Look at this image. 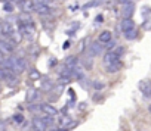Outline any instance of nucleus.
<instances>
[{"label": "nucleus", "mask_w": 151, "mask_h": 131, "mask_svg": "<svg viewBox=\"0 0 151 131\" xmlns=\"http://www.w3.org/2000/svg\"><path fill=\"white\" fill-rule=\"evenodd\" d=\"M2 67L14 71L15 74H21L27 69V62H25L22 58H18V56H10L8 59H5V62L2 63Z\"/></svg>", "instance_id": "f257e3e1"}, {"label": "nucleus", "mask_w": 151, "mask_h": 131, "mask_svg": "<svg viewBox=\"0 0 151 131\" xmlns=\"http://www.w3.org/2000/svg\"><path fill=\"white\" fill-rule=\"evenodd\" d=\"M19 33L24 38H28V40H31V38L34 37V33H36V28H34V24H19Z\"/></svg>", "instance_id": "f03ea898"}, {"label": "nucleus", "mask_w": 151, "mask_h": 131, "mask_svg": "<svg viewBox=\"0 0 151 131\" xmlns=\"http://www.w3.org/2000/svg\"><path fill=\"white\" fill-rule=\"evenodd\" d=\"M77 124H79V122H77V121H73L71 116H68V115H61V116L58 118V125H59V128L70 130V128H74Z\"/></svg>", "instance_id": "7ed1b4c3"}, {"label": "nucleus", "mask_w": 151, "mask_h": 131, "mask_svg": "<svg viewBox=\"0 0 151 131\" xmlns=\"http://www.w3.org/2000/svg\"><path fill=\"white\" fill-rule=\"evenodd\" d=\"M102 50H104L102 43H101L99 40H98V41H93V43H91V46H89V52H87V56L95 58V56H98V55L102 53Z\"/></svg>", "instance_id": "20e7f679"}, {"label": "nucleus", "mask_w": 151, "mask_h": 131, "mask_svg": "<svg viewBox=\"0 0 151 131\" xmlns=\"http://www.w3.org/2000/svg\"><path fill=\"white\" fill-rule=\"evenodd\" d=\"M0 33H2L3 35H6V37H14L15 35V28H14V25H12L10 22L3 21L2 24H0Z\"/></svg>", "instance_id": "39448f33"}, {"label": "nucleus", "mask_w": 151, "mask_h": 131, "mask_svg": "<svg viewBox=\"0 0 151 131\" xmlns=\"http://www.w3.org/2000/svg\"><path fill=\"white\" fill-rule=\"evenodd\" d=\"M15 50V43L8 41V40H0V52L3 55H10Z\"/></svg>", "instance_id": "423d86ee"}, {"label": "nucleus", "mask_w": 151, "mask_h": 131, "mask_svg": "<svg viewBox=\"0 0 151 131\" xmlns=\"http://www.w3.org/2000/svg\"><path fill=\"white\" fill-rule=\"evenodd\" d=\"M31 125H33V130L34 131H46V128H47L49 124L43 119V118H34L33 122H31Z\"/></svg>", "instance_id": "0eeeda50"}, {"label": "nucleus", "mask_w": 151, "mask_h": 131, "mask_svg": "<svg viewBox=\"0 0 151 131\" xmlns=\"http://www.w3.org/2000/svg\"><path fill=\"white\" fill-rule=\"evenodd\" d=\"M138 87H139L141 93H142L144 96H151V81H150V80H142V81H139Z\"/></svg>", "instance_id": "6e6552de"}, {"label": "nucleus", "mask_w": 151, "mask_h": 131, "mask_svg": "<svg viewBox=\"0 0 151 131\" xmlns=\"http://www.w3.org/2000/svg\"><path fill=\"white\" fill-rule=\"evenodd\" d=\"M34 12H37L39 15H50L52 14V7H49V5H36L34 3Z\"/></svg>", "instance_id": "1a4fd4ad"}, {"label": "nucleus", "mask_w": 151, "mask_h": 131, "mask_svg": "<svg viewBox=\"0 0 151 131\" xmlns=\"http://www.w3.org/2000/svg\"><path fill=\"white\" fill-rule=\"evenodd\" d=\"M133 12H135V5L132 2H129V3H126L123 6V9H121V16L123 18H132Z\"/></svg>", "instance_id": "9d476101"}, {"label": "nucleus", "mask_w": 151, "mask_h": 131, "mask_svg": "<svg viewBox=\"0 0 151 131\" xmlns=\"http://www.w3.org/2000/svg\"><path fill=\"white\" fill-rule=\"evenodd\" d=\"M40 106H42V112H43L45 115H49V116H56V115H58L56 108H54L52 105H49V103H42Z\"/></svg>", "instance_id": "9b49d317"}, {"label": "nucleus", "mask_w": 151, "mask_h": 131, "mask_svg": "<svg viewBox=\"0 0 151 131\" xmlns=\"http://www.w3.org/2000/svg\"><path fill=\"white\" fill-rule=\"evenodd\" d=\"M18 6L22 12H31L34 10V2L33 0H21V2H18Z\"/></svg>", "instance_id": "f8f14e48"}, {"label": "nucleus", "mask_w": 151, "mask_h": 131, "mask_svg": "<svg viewBox=\"0 0 151 131\" xmlns=\"http://www.w3.org/2000/svg\"><path fill=\"white\" fill-rule=\"evenodd\" d=\"M120 60V55L117 53V52H108V53L104 56V63L105 65H110V63H114Z\"/></svg>", "instance_id": "ddd939ff"}, {"label": "nucleus", "mask_w": 151, "mask_h": 131, "mask_svg": "<svg viewBox=\"0 0 151 131\" xmlns=\"http://www.w3.org/2000/svg\"><path fill=\"white\" fill-rule=\"evenodd\" d=\"M132 28H135V22L132 21V18H123V21H121V30H123V33L129 31Z\"/></svg>", "instance_id": "4468645a"}, {"label": "nucleus", "mask_w": 151, "mask_h": 131, "mask_svg": "<svg viewBox=\"0 0 151 131\" xmlns=\"http://www.w3.org/2000/svg\"><path fill=\"white\" fill-rule=\"evenodd\" d=\"M105 71L107 72H110V74H114V72H117V71H120L121 69V62L120 60H117V62H114V63H110V65H105Z\"/></svg>", "instance_id": "2eb2a0df"}, {"label": "nucleus", "mask_w": 151, "mask_h": 131, "mask_svg": "<svg viewBox=\"0 0 151 131\" xmlns=\"http://www.w3.org/2000/svg\"><path fill=\"white\" fill-rule=\"evenodd\" d=\"M39 97H40V93L37 90L31 88V90L27 91V102L28 103H34L36 100H39Z\"/></svg>", "instance_id": "dca6fc26"}, {"label": "nucleus", "mask_w": 151, "mask_h": 131, "mask_svg": "<svg viewBox=\"0 0 151 131\" xmlns=\"http://www.w3.org/2000/svg\"><path fill=\"white\" fill-rule=\"evenodd\" d=\"M98 40L101 41V43H108L110 40H111V33L110 31H102L99 34V38Z\"/></svg>", "instance_id": "f3484780"}, {"label": "nucleus", "mask_w": 151, "mask_h": 131, "mask_svg": "<svg viewBox=\"0 0 151 131\" xmlns=\"http://www.w3.org/2000/svg\"><path fill=\"white\" fill-rule=\"evenodd\" d=\"M65 65H67V67H70V68L76 67V65H79V58L77 56H70V58H67L65 59Z\"/></svg>", "instance_id": "a211bd4d"}, {"label": "nucleus", "mask_w": 151, "mask_h": 131, "mask_svg": "<svg viewBox=\"0 0 151 131\" xmlns=\"http://www.w3.org/2000/svg\"><path fill=\"white\" fill-rule=\"evenodd\" d=\"M136 35H138L136 28H132V30H129V31L124 33V37L128 38V40H133V38H136Z\"/></svg>", "instance_id": "6ab92c4d"}, {"label": "nucleus", "mask_w": 151, "mask_h": 131, "mask_svg": "<svg viewBox=\"0 0 151 131\" xmlns=\"http://www.w3.org/2000/svg\"><path fill=\"white\" fill-rule=\"evenodd\" d=\"M70 81H71V77H65V75H59L58 77V84H61V86H65Z\"/></svg>", "instance_id": "aec40b11"}, {"label": "nucleus", "mask_w": 151, "mask_h": 131, "mask_svg": "<svg viewBox=\"0 0 151 131\" xmlns=\"http://www.w3.org/2000/svg\"><path fill=\"white\" fill-rule=\"evenodd\" d=\"M92 86H93V88H95V90H98V91H99V90H102V88L105 87V84H104L102 81H99V80H93Z\"/></svg>", "instance_id": "412c9836"}, {"label": "nucleus", "mask_w": 151, "mask_h": 131, "mask_svg": "<svg viewBox=\"0 0 151 131\" xmlns=\"http://www.w3.org/2000/svg\"><path fill=\"white\" fill-rule=\"evenodd\" d=\"M40 72L37 71V69H31L30 71V80H40Z\"/></svg>", "instance_id": "4be33fe9"}, {"label": "nucleus", "mask_w": 151, "mask_h": 131, "mask_svg": "<svg viewBox=\"0 0 151 131\" xmlns=\"http://www.w3.org/2000/svg\"><path fill=\"white\" fill-rule=\"evenodd\" d=\"M98 5H99V2H98V0H92V2H89V3L83 5V7H82V9H89V7H95V6H98Z\"/></svg>", "instance_id": "5701e85b"}, {"label": "nucleus", "mask_w": 151, "mask_h": 131, "mask_svg": "<svg viewBox=\"0 0 151 131\" xmlns=\"http://www.w3.org/2000/svg\"><path fill=\"white\" fill-rule=\"evenodd\" d=\"M28 109L31 111V112H42V106H40V105H30V106H28Z\"/></svg>", "instance_id": "b1692460"}, {"label": "nucleus", "mask_w": 151, "mask_h": 131, "mask_svg": "<svg viewBox=\"0 0 151 131\" xmlns=\"http://www.w3.org/2000/svg\"><path fill=\"white\" fill-rule=\"evenodd\" d=\"M14 5H12L10 2H6L5 5H3V10H6V12H14Z\"/></svg>", "instance_id": "393cba45"}, {"label": "nucleus", "mask_w": 151, "mask_h": 131, "mask_svg": "<svg viewBox=\"0 0 151 131\" xmlns=\"http://www.w3.org/2000/svg\"><path fill=\"white\" fill-rule=\"evenodd\" d=\"M142 30H145V31H150V30H151V19H147V21L142 24Z\"/></svg>", "instance_id": "a878e982"}, {"label": "nucleus", "mask_w": 151, "mask_h": 131, "mask_svg": "<svg viewBox=\"0 0 151 131\" xmlns=\"http://www.w3.org/2000/svg\"><path fill=\"white\" fill-rule=\"evenodd\" d=\"M43 88H46V90H52V84H50V81L49 80H46L45 83H43V86H42Z\"/></svg>", "instance_id": "bb28decb"}, {"label": "nucleus", "mask_w": 151, "mask_h": 131, "mask_svg": "<svg viewBox=\"0 0 151 131\" xmlns=\"http://www.w3.org/2000/svg\"><path fill=\"white\" fill-rule=\"evenodd\" d=\"M91 58H92V56H89V59L84 60V67H86V69H91V67H92V60H91Z\"/></svg>", "instance_id": "cd10ccee"}, {"label": "nucleus", "mask_w": 151, "mask_h": 131, "mask_svg": "<svg viewBox=\"0 0 151 131\" xmlns=\"http://www.w3.org/2000/svg\"><path fill=\"white\" fill-rule=\"evenodd\" d=\"M116 44H117V43H116V41H113V40H110L108 43H105V46H107V49H108V50H111V49L114 47Z\"/></svg>", "instance_id": "c85d7f7f"}, {"label": "nucleus", "mask_w": 151, "mask_h": 131, "mask_svg": "<svg viewBox=\"0 0 151 131\" xmlns=\"http://www.w3.org/2000/svg\"><path fill=\"white\" fill-rule=\"evenodd\" d=\"M33 2H34L36 5H47L49 0H33Z\"/></svg>", "instance_id": "c756f323"}, {"label": "nucleus", "mask_w": 151, "mask_h": 131, "mask_svg": "<svg viewBox=\"0 0 151 131\" xmlns=\"http://www.w3.org/2000/svg\"><path fill=\"white\" fill-rule=\"evenodd\" d=\"M14 119H15L16 122H24V116H22V115H15Z\"/></svg>", "instance_id": "7c9ffc66"}, {"label": "nucleus", "mask_w": 151, "mask_h": 131, "mask_svg": "<svg viewBox=\"0 0 151 131\" xmlns=\"http://www.w3.org/2000/svg\"><path fill=\"white\" fill-rule=\"evenodd\" d=\"M68 96H70V97H71V99H73V100H74V99H76V96H74V90H71V88H70V90H68Z\"/></svg>", "instance_id": "2f4dec72"}, {"label": "nucleus", "mask_w": 151, "mask_h": 131, "mask_svg": "<svg viewBox=\"0 0 151 131\" xmlns=\"http://www.w3.org/2000/svg\"><path fill=\"white\" fill-rule=\"evenodd\" d=\"M102 19H104V18H102V15H98V16L95 18V21H96L98 24H101V22H102Z\"/></svg>", "instance_id": "473e14b6"}, {"label": "nucleus", "mask_w": 151, "mask_h": 131, "mask_svg": "<svg viewBox=\"0 0 151 131\" xmlns=\"http://www.w3.org/2000/svg\"><path fill=\"white\" fill-rule=\"evenodd\" d=\"M130 0H117V3H120V5H126V3H129Z\"/></svg>", "instance_id": "72a5a7b5"}, {"label": "nucleus", "mask_w": 151, "mask_h": 131, "mask_svg": "<svg viewBox=\"0 0 151 131\" xmlns=\"http://www.w3.org/2000/svg\"><path fill=\"white\" fill-rule=\"evenodd\" d=\"M5 62V56H3V53H2V52H0V65H2Z\"/></svg>", "instance_id": "f704fd0d"}, {"label": "nucleus", "mask_w": 151, "mask_h": 131, "mask_svg": "<svg viewBox=\"0 0 151 131\" xmlns=\"http://www.w3.org/2000/svg\"><path fill=\"white\" fill-rule=\"evenodd\" d=\"M68 46H70V41H65L64 43V49H68Z\"/></svg>", "instance_id": "c9c22d12"}, {"label": "nucleus", "mask_w": 151, "mask_h": 131, "mask_svg": "<svg viewBox=\"0 0 151 131\" xmlns=\"http://www.w3.org/2000/svg\"><path fill=\"white\" fill-rule=\"evenodd\" d=\"M54 131H67V130H64V128H58V130H54Z\"/></svg>", "instance_id": "e433bc0d"}, {"label": "nucleus", "mask_w": 151, "mask_h": 131, "mask_svg": "<svg viewBox=\"0 0 151 131\" xmlns=\"http://www.w3.org/2000/svg\"><path fill=\"white\" fill-rule=\"evenodd\" d=\"M148 111H150V113H151V105H150V106H148Z\"/></svg>", "instance_id": "4c0bfd02"}, {"label": "nucleus", "mask_w": 151, "mask_h": 131, "mask_svg": "<svg viewBox=\"0 0 151 131\" xmlns=\"http://www.w3.org/2000/svg\"><path fill=\"white\" fill-rule=\"evenodd\" d=\"M0 24H2V22H0Z\"/></svg>", "instance_id": "58836bf2"}]
</instances>
